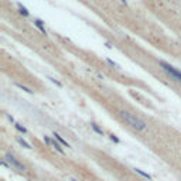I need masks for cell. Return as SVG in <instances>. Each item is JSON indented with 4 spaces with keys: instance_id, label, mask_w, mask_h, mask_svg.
I'll return each mask as SVG.
<instances>
[{
    "instance_id": "9a60e30c",
    "label": "cell",
    "mask_w": 181,
    "mask_h": 181,
    "mask_svg": "<svg viewBox=\"0 0 181 181\" xmlns=\"http://www.w3.org/2000/svg\"><path fill=\"white\" fill-rule=\"evenodd\" d=\"M109 137H110V140H112V142H115V143H120V140H119V139H117V137H116L115 135H110Z\"/></svg>"
},
{
    "instance_id": "5b68a950",
    "label": "cell",
    "mask_w": 181,
    "mask_h": 181,
    "mask_svg": "<svg viewBox=\"0 0 181 181\" xmlns=\"http://www.w3.org/2000/svg\"><path fill=\"white\" fill-rule=\"evenodd\" d=\"M34 26L37 27V28H38L43 34H45V35L48 34V31H47V28H45V26H44V23H43L40 19H34Z\"/></svg>"
},
{
    "instance_id": "30bf717a",
    "label": "cell",
    "mask_w": 181,
    "mask_h": 181,
    "mask_svg": "<svg viewBox=\"0 0 181 181\" xmlns=\"http://www.w3.org/2000/svg\"><path fill=\"white\" fill-rule=\"evenodd\" d=\"M16 86H17V88H20V89H21V90H24V92H27V93H33V92H34V90H31V89H30V88H27L26 85L19 84V82H16Z\"/></svg>"
},
{
    "instance_id": "e0dca14e",
    "label": "cell",
    "mask_w": 181,
    "mask_h": 181,
    "mask_svg": "<svg viewBox=\"0 0 181 181\" xmlns=\"http://www.w3.org/2000/svg\"><path fill=\"white\" fill-rule=\"evenodd\" d=\"M71 181H78V180H75V178H71Z\"/></svg>"
},
{
    "instance_id": "2e32d148",
    "label": "cell",
    "mask_w": 181,
    "mask_h": 181,
    "mask_svg": "<svg viewBox=\"0 0 181 181\" xmlns=\"http://www.w3.org/2000/svg\"><path fill=\"white\" fill-rule=\"evenodd\" d=\"M120 3H122V4H125V6L127 4V1H126V0H120Z\"/></svg>"
},
{
    "instance_id": "6da1fadb",
    "label": "cell",
    "mask_w": 181,
    "mask_h": 181,
    "mask_svg": "<svg viewBox=\"0 0 181 181\" xmlns=\"http://www.w3.org/2000/svg\"><path fill=\"white\" fill-rule=\"evenodd\" d=\"M119 115H120V117L129 125L130 127H133L137 132H143V130H146V127H147V123L144 122V120H142L139 116H136V115L130 113L127 110H120Z\"/></svg>"
},
{
    "instance_id": "3957f363",
    "label": "cell",
    "mask_w": 181,
    "mask_h": 181,
    "mask_svg": "<svg viewBox=\"0 0 181 181\" xmlns=\"http://www.w3.org/2000/svg\"><path fill=\"white\" fill-rule=\"evenodd\" d=\"M159 64H160V67L163 68V71L167 72V75L171 78V79H174L177 82H181V71H178V70L174 68L173 65L167 64V62H164V61H160Z\"/></svg>"
},
{
    "instance_id": "ba28073f",
    "label": "cell",
    "mask_w": 181,
    "mask_h": 181,
    "mask_svg": "<svg viewBox=\"0 0 181 181\" xmlns=\"http://www.w3.org/2000/svg\"><path fill=\"white\" fill-rule=\"evenodd\" d=\"M17 9H19V13L21 14V16H24V17H28V16H30L28 10H27V9L23 6L21 3H17Z\"/></svg>"
},
{
    "instance_id": "277c9868",
    "label": "cell",
    "mask_w": 181,
    "mask_h": 181,
    "mask_svg": "<svg viewBox=\"0 0 181 181\" xmlns=\"http://www.w3.org/2000/svg\"><path fill=\"white\" fill-rule=\"evenodd\" d=\"M43 140H44V143H47L50 147H52L54 150H57V151L61 153V154H64V150H62V147H61V144H59V143H55L52 139H50L48 136H44V137H43Z\"/></svg>"
},
{
    "instance_id": "8fae6325",
    "label": "cell",
    "mask_w": 181,
    "mask_h": 181,
    "mask_svg": "<svg viewBox=\"0 0 181 181\" xmlns=\"http://www.w3.org/2000/svg\"><path fill=\"white\" fill-rule=\"evenodd\" d=\"M17 142H19L21 146H24L26 149H31V144H30V143H27L26 140L23 139V137H17Z\"/></svg>"
},
{
    "instance_id": "4fadbf2b",
    "label": "cell",
    "mask_w": 181,
    "mask_h": 181,
    "mask_svg": "<svg viewBox=\"0 0 181 181\" xmlns=\"http://www.w3.org/2000/svg\"><path fill=\"white\" fill-rule=\"evenodd\" d=\"M106 62H108V64H109V65H112L113 68H116V70H120V65H119V64H116L115 61H112V59H109V58H106Z\"/></svg>"
},
{
    "instance_id": "52a82bcc",
    "label": "cell",
    "mask_w": 181,
    "mask_h": 181,
    "mask_svg": "<svg viewBox=\"0 0 181 181\" xmlns=\"http://www.w3.org/2000/svg\"><path fill=\"white\" fill-rule=\"evenodd\" d=\"M133 171H135V173H137V174L139 175H142V177H144V178H147V180H153V177H151V175L149 174V173H144V171H143V170H140V168H133Z\"/></svg>"
},
{
    "instance_id": "7a4b0ae2",
    "label": "cell",
    "mask_w": 181,
    "mask_h": 181,
    "mask_svg": "<svg viewBox=\"0 0 181 181\" xmlns=\"http://www.w3.org/2000/svg\"><path fill=\"white\" fill-rule=\"evenodd\" d=\"M3 166H6L9 167L10 170H16L17 173H26V166L23 164V163L19 161V159H16L13 154H10V153H6L4 154V159H3Z\"/></svg>"
},
{
    "instance_id": "9c48e42d",
    "label": "cell",
    "mask_w": 181,
    "mask_h": 181,
    "mask_svg": "<svg viewBox=\"0 0 181 181\" xmlns=\"http://www.w3.org/2000/svg\"><path fill=\"white\" fill-rule=\"evenodd\" d=\"M90 127H92V130H93V132H95V133H98V135L99 136H105V132H104V129H101V127H99V126H98L96 123H90Z\"/></svg>"
},
{
    "instance_id": "7c38bea8",
    "label": "cell",
    "mask_w": 181,
    "mask_h": 181,
    "mask_svg": "<svg viewBox=\"0 0 181 181\" xmlns=\"http://www.w3.org/2000/svg\"><path fill=\"white\" fill-rule=\"evenodd\" d=\"M14 127L19 130L20 133H23V135H27V129L24 127V126H21L20 123H14Z\"/></svg>"
},
{
    "instance_id": "5bb4252c",
    "label": "cell",
    "mask_w": 181,
    "mask_h": 181,
    "mask_svg": "<svg viewBox=\"0 0 181 181\" xmlns=\"http://www.w3.org/2000/svg\"><path fill=\"white\" fill-rule=\"evenodd\" d=\"M48 79H51V82H54L55 85H58V86H62V84L59 82L58 79H55V78H52V77H48Z\"/></svg>"
},
{
    "instance_id": "8992f818",
    "label": "cell",
    "mask_w": 181,
    "mask_h": 181,
    "mask_svg": "<svg viewBox=\"0 0 181 181\" xmlns=\"http://www.w3.org/2000/svg\"><path fill=\"white\" fill-rule=\"evenodd\" d=\"M52 136H54V139H55V140H58V143L61 144V146H64V147H70V144H68V143H67L64 139H62V136L59 135V133H57V132H55V133H54Z\"/></svg>"
}]
</instances>
